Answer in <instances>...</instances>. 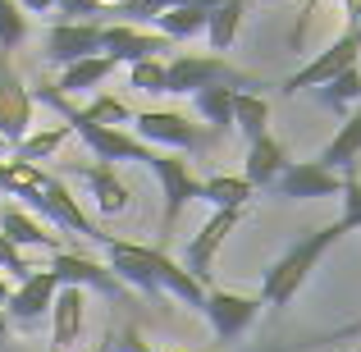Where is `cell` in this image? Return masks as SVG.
I'll use <instances>...</instances> for the list:
<instances>
[{
    "label": "cell",
    "instance_id": "obj_42",
    "mask_svg": "<svg viewBox=\"0 0 361 352\" xmlns=\"http://www.w3.org/2000/svg\"><path fill=\"white\" fill-rule=\"evenodd\" d=\"M151 352H174V348H151Z\"/></svg>",
    "mask_w": 361,
    "mask_h": 352
},
{
    "label": "cell",
    "instance_id": "obj_10",
    "mask_svg": "<svg viewBox=\"0 0 361 352\" xmlns=\"http://www.w3.org/2000/svg\"><path fill=\"white\" fill-rule=\"evenodd\" d=\"M151 174L160 178V188H165V233L178 224V215H183L188 202H202V178L192 174V165L178 156H165V151H156V160H151Z\"/></svg>",
    "mask_w": 361,
    "mask_h": 352
},
{
    "label": "cell",
    "instance_id": "obj_15",
    "mask_svg": "<svg viewBox=\"0 0 361 352\" xmlns=\"http://www.w3.org/2000/svg\"><path fill=\"white\" fill-rule=\"evenodd\" d=\"M82 329H87V293L60 284L51 302V352H69L73 344H82Z\"/></svg>",
    "mask_w": 361,
    "mask_h": 352
},
{
    "label": "cell",
    "instance_id": "obj_20",
    "mask_svg": "<svg viewBox=\"0 0 361 352\" xmlns=\"http://www.w3.org/2000/svg\"><path fill=\"white\" fill-rule=\"evenodd\" d=\"M78 174H82V183H87V193H92V202H97L101 215H123L133 206V193L115 174V165H82Z\"/></svg>",
    "mask_w": 361,
    "mask_h": 352
},
{
    "label": "cell",
    "instance_id": "obj_45",
    "mask_svg": "<svg viewBox=\"0 0 361 352\" xmlns=\"http://www.w3.org/2000/svg\"><path fill=\"white\" fill-rule=\"evenodd\" d=\"M353 352H361V348H353Z\"/></svg>",
    "mask_w": 361,
    "mask_h": 352
},
{
    "label": "cell",
    "instance_id": "obj_11",
    "mask_svg": "<svg viewBox=\"0 0 361 352\" xmlns=\"http://www.w3.org/2000/svg\"><path fill=\"white\" fill-rule=\"evenodd\" d=\"M270 193L283 197V202H320V197L343 193V174H329L316 160H288V169L274 178Z\"/></svg>",
    "mask_w": 361,
    "mask_h": 352
},
{
    "label": "cell",
    "instance_id": "obj_30",
    "mask_svg": "<svg viewBox=\"0 0 361 352\" xmlns=\"http://www.w3.org/2000/svg\"><path fill=\"white\" fill-rule=\"evenodd\" d=\"M27 42V14L18 0H0V51H18Z\"/></svg>",
    "mask_w": 361,
    "mask_h": 352
},
{
    "label": "cell",
    "instance_id": "obj_21",
    "mask_svg": "<svg viewBox=\"0 0 361 352\" xmlns=\"http://www.w3.org/2000/svg\"><path fill=\"white\" fill-rule=\"evenodd\" d=\"M357 156H361V110L338 123V133L329 138V147L316 156V165H325L329 174H338V169H353Z\"/></svg>",
    "mask_w": 361,
    "mask_h": 352
},
{
    "label": "cell",
    "instance_id": "obj_6",
    "mask_svg": "<svg viewBox=\"0 0 361 352\" xmlns=\"http://www.w3.org/2000/svg\"><path fill=\"white\" fill-rule=\"evenodd\" d=\"M69 128H73V138L97 156V165H119V160L151 165V160H156V147L133 138V128H101V123H69Z\"/></svg>",
    "mask_w": 361,
    "mask_h": 352
},
{
    "label": "cell",
    "instance_id": "obj_43",
    "mask_svg": "<svg viewBox=\"0 0 361 352\" xmlns=\"http://www.w3.org/2000/svg\"><path fill=\"white\" fill-rule=\"evenodd\" d=\"M243 5H252V0H243Z\"/></svg>",
    "mask_w": 361,
    "mask_h": 352
},
{
    "label": "cell",
    "instance_id": "obj_38",
    "mask_svg": "<svg viewBox=\"0 0 361 352\" xmlns=\"http://www.w3.org/2000/svg\"><path fill=\"white\" fill-rule=\"evenodd\" d=\"M9 298H14V284H9V279H5V274H0V311H5V307H9Z\"/></svg>",
    "mask_w": 361,
    "mask_h": 352
},
{
    "label": "cell",
    "instance_id": "obj_14",
    "mask_svg": "<svg viewBox=\"0 0 361 352\" xmlns=\"http://www.w3.org/2000/svg\"><path fill=\"white\" fill-rule=\"evenodd\" d=\"M101 55V23H55L46 32V60L69 69L78 60Z\"/></svg>",
    "mask_w": 361,
    "mask_h": 352
},
{
    "label": "cell",
    "instance_id": "obj_44",
    "mask_svg": "<svg viewBox=\"0 0 361 352\" xmlns=\"http://www.w3.org/2000/svg\"><path fill=\"white\" fill-rule=\"evenodd\" d=\"M357 37H361V28H357Z\"/></svg>",
    "mask_w": 361,
    "mask_h": 352
},
{
    "label": "cell",
    "instance_id": "obj_34",
    "mask_svg": "<svg viewBox=\"0 0 361 352\" xmlns=\"http://www.w3.org/2000/svg\"><path fill=\"white\" fill-rule=\"evenodd\" d=\"M133 87L137 92H151V97H165V60H142L128 69Z\"/></svg>",
    "mask_w": 361,
    "mask_h": 352
},
{
    "label": "cell",
    "instance_id": "obj_8",
    "mask_svg": "<svg viewBox=\"0 0 361 352\" xmlns=\"http://www.w3.org/2000/svg\"><path fill=\"white\" fill-rule=\"evenodd\" d=\"M165 51H174V42L151 28H133V23H101V55L115 64H142V60H160Z\"/></svg>",
    "mask_w": 361,
    "mask_h": 352
},
{
    "label": "cell",
    "instance_id": "obj_26",
    "mask_svg": "<svg viewBox=\"0 0 361 352\" xmlns=\"http://www.w3.org/2000/svg\"><path fill=\"white\" fill-rule=\"evenodd\" d=\"M233 97H238V87H206L192 97V106L202 115V123H211L215 133H229L233 128Z\"/></svg>",
    "mask_w": 361,
    "mask_h": 352
},
{
    "label": "cell",
    "instance_id": "obj_27",
    "mask_svg": "<svg viewBox=\"0 0 361 352\" xmlns=\"http://www.w3.org/2000/svg\"><path fill=\"white\" fill-rule=\"evenodd\" d=\"M243 14H247L243 0H224V5L211 14V23H206V46H211V51H229V46L238 42Z\"/></svg>",
    "mask_w": 361,
    "mask_h": 352
},
{
    "label": "cell",
    "instance_id": "obj_9",
    "mask_svg": "<svg viewBox=\"0 0 361 352\" xmlns=\"http://www.w3.org/2000/svg\"><path fill=\"white\" fill-rule=\"evenodd\" d=\"M133 138H142L147 147H174V151H202L206 133L178 110H142L133 115Z\"/></svg>",
    "mask_w": 361,
    "mask_h": 352
},
{
    "label": "cell",
    "instance_id": "obj_7",
    "mask_svg": "<svg viewBox=\"0 0 361 352\" xmlns=\"http://www.w3.org/2000/svg\"><path fill=\"white\" fill-rule=\"evenodd\" d=\"M27 128H32V92L18 78L14 60L0 51V138L9 142V151L27 138Z\"/></svg>",
    "mask_w": 361,
    "mask_h": 352
},
{
    "label": "cell",
    "instance_id": "obj_13",
    "mask_svg": "<svg viewBox=\"0 0 361 352\" xmlns=\"http://www.w3.org/2000/svg\"><path fill=\"white\" fill-rule=\"evenodd\" d=\"M265 302L261 298H247V293H229V289H206V320H211L215 339H238L243 329H252V320L261 316Z\"/></svg>",
    "mask_w": 361,
    "mask_h": 352
},
{
    "label": "cell",
    "instance_id": "obj_32",
    "mask_svg": "<svg viewBox=\"0 0 361 352\" xmlns=\"http://www.w3.org/2000/svg\"><path fill=\"white\" fill-rule=\"evenodd\" d=\"M37 270H42V265H32V261H27V252H23V247H14L9 238H0V274H5L9 284L32 279Z\"/></svg>",
    "mask_w": 361,
    "mask_h": 352
},
{
    "label": "cell",
    "instance_id": "obj_29",
    "mask_svg": "<svg viewBox=\"0 0 361 352\" xmlns=\"http://www.w3.org/2000/svg\"><path fill=\"white\" fill-rule=\"evenodd\" d=\"M320 97H325L329 110H338V115H353V101H361V64L348 73H338L329 87H320Z\"/></svg>",
    "mask_w": 361,
    "mask_h": 352
},
{
    "label": "cell",
    "instance_id": "obj_19",
    "mask_svg": "<svg viewBox=\"0 0 361 352\" xmlns=\"http://www.w3.org/2000/svg\"><path fill=\"white\" fill-rule=\"evenodd\" d=\"M224 0H178L169 14L156 18V32L169 37V42H188V37H206V23L220 9Z\"/></svg>",
    "mask_w": 361,
    "mask_h": 352
},
{
    "label": "cell",
    "instance_id": "obj_22",
    "mask_svg": "<svg viewBox=\"0 0 361 352\" xmlns=\"http://www.w3.org/2000/svg\"><path fill=\"white\" fill-rule=\"evenodd\" d=\"M256 197V188L243 174H211L202 178V202H211L215 211H247V202Z\"/></svg>",
    "mask_w": 361,
    "mask_h": 352
},
{
    "label": "cell",
    "instance_id": "obj_5",
    "mask_svg": "<svg viewBox=\"0 0 361 352\" xmlns=\"http://www.w3.org/2000/svg\"><path fill=\"white\" fill-rule=\"evenodd\" d=\"M46 270L55 274V279L64 284V289H97V293H106L110 302H128V289L110 274V265L106 261H97V256H82V252H69V247H60V252L51 256V265Z\"/></svg>",
    "mask_w": 361,
    "mask_h": 352
},
{
    "label": "cell",
    "instance_id": "obj_1",
    "mask_svg": "<svg viewBox=\"0 0 361 352\" xmlns=\"http://www.w3.org/2000/svg\"><path fill=\"white\" fill-rule=\"evenodd\" d=\"M338 238H343V224L338 220L325 224V229H311L307 238H298V243L261 274V293H256V298H261L265 307H288V302L302 293V284L311 279V270L320 265V256H325Z\"/></svg>",
    "mask_w": 361,
    "mask_h": 352
},
{
    "label": "cell",
    "instance_id": "obj_33",
    "mask_svg": "<svg viewBox=\"0 0 361 352\" xmlns=\"http://www.w3.org/2000/svg\"><path fill=\"white\" fill-rule=\"evenodd\" d=\"M343 215H338V224H343V233H353V229H361V178L348 169L343 174Z\"/></svg>",
    "mask_w": 361,
    "mask_h": 352
},
{
    "label": "cell",
    "instance_id": "obj_25",
    "mask_svg": "<svg viewBox=\"0 0 361 352\" xmlns=\"http://www.w3.org/2000/svg\"><path fill=\"white\" fill-rule=\"evenodd\" d=\"M69 138H73V128H69V123H55V128L27 133V138L18 142L14 151H9V156H14V160H23V165H42V160H51V156H55V151H60Z\"/></svg>",
    "mask_w": 361,
    "mask_h": 352
},
{
    "label": "cell",
    "instance_id": "obj_28",
    "mask_svg": "<svg viewBox=\"0 0 361 352\" xmlns=\"http://www.w3.org/2000/svg\"><path fill=\"white\" fill-rule=\"evenodd\" d=\"M42 174L46 169L42 165H23V160H0V193L5 197H27L37 183H42Z\"/></svg>",
    "mask_w": 361,
    "mask_h": 352
},
{
    "label": "cell",
    "instance_id": "obj_31",
    "mask_svg": "<svg viewBox=\"0 0 361 352\" xmlns=\"http://www.w3.org/2000/svg\"><path fill=\"white\" fill-rule=\"evenodd\" d=\"M174 5H178V0H123V5L106 9V14H119L115 23H133V28H137L142 18H147V23H156V18H160V14H169Z\"/></svg>",
    "mask_w": 361,
    "mask_h": 352
},
{
    "label": "cell",
    "instance_id": "obj_4",
    "mask_svg": "<svg viewBox=\"0 0 361 352\" xmlns=\"http://www.w3.org/2000/svg\"><path fill=\"white\" fill-rule=\"evenodd\" d=\"M357 60H361V37L343 28V37H338L329 51H320L311 64H302L298 73H288V78H283V97H298V92H307V87H329L338 73L357 69Z\"/></svg>",
    "mask_w": 361,
    "mask_h": 352
},
{
    "label": "cell",
    "instance_id": "obj_41",
    "mask_svg": "<svg viewBox=\"0 0 361 352\" xmlns=\"http://www.w3.org/2000/svg\"><path fill=\"white\" fill-rule=\"evenodd\" d=\"M5 151H9V142H5V138H0V160H5Z\"/></svg>",
    "mask_w": 361,
    "mask_h": 352
},
{
    "label": "cell",
    "instance_id": "obj_3",
    "mask_svg": "<svg viewBox=\"0 0 361 352\" xmlns=\"http://www.w3.org/2000/svg\"><path fill=\"white\" fill-rule=\"evenodd\" d=\"M206 87H256L243 69H233L224 55H174L165 60V97H197Z\"/></svg>",
    "mask_w": 361,
    "mask_h": 352
},
{
    "label": "cell",
    "instance_id": "obj_12",
    "mask_svg": "<svg viewBox=\"0 0 361 352\" xmlns=\"http://www.w3.org/2000/svg\"><path fill=\"white\" fill-rule=\"evenodd\" d=\"M243 215L247 211H211V220H206L202 229H197V238L188 243V274H192L202 289H211V265H215V256H220L224 238L243 224Z\"/></svg>",
    "mask_w": 361,
    "mask_h": 352
},
{
    "label": "cell",
    "instance_id": "obj_16",
    "mask_svg": "<svg viewBox=\"0 0 361 352\" xmlns=\"http://www.w3.org/2000/svg\"><path fill=\"white\" fill-rule=\"evenodd\" d=\"M55 293H60V279H55V274L42 265V270H37L32 279L14 284V298H9L5 316H9V320H18V325H37L42 316H51Z\"/></svg>",
    "mask_w": 361,
    "mask_h": 352
},
{
    "label": "cell",
    "instance_id": "obj_2",
    "mask_svg": "<svg viewBox=\"0 0 361 352\" xmlns=\"http://www.w3.org/2000/svg\"><path fill=\"white\" fill-rule=\"evenodd\" d=\"M18 202H23L27 211H37V220H46V224H51V229H64V233L92 238V243H101V247L110 243V233H101V224L82 215L78 197H73L69 188H64L60 178L51 174V169H46V174H42V183H37V188H32V193H27V197H18Z\"/></svg>",
    "mask_w": 361,
    "mask_h": 352
},
{
    "label": "cell",
    "instance_id": "obj_18",
    "mask_svg": "<svg viewBox=\"0 0 361 352\" xmlns=\"http://www.w3.org/2000/svg\"><path fill=\"white\" fill-rule=\"evenodd\" d=\"M283 169H288V151H283V142H279V138H270V133H265V138L247 142L243 178L256 188V193H261V188L270 193V188H274V178H279Z\"/></svg>",
    "mask_w": 361,
    "mask_h": 352
},
{
    "label": "cell",
    "instance_id": "obj_39",
    "mask_svg": "<svg viewBox=\"0 0 361 352\" xmlns=\"http://www.w3.org/2000/svg\"><path fill=\"white\" fill-rule=\"evenodd\" d=\"M348 334H361V320H353V325H343L338 334H329V344H338V339H348Z\"/></svg>",
    "mask_w": 361,
    "mask_h": 352
},
{
    "label": "cell",
    "instance_id": "obj_17",
    "mask_svg": "<svg viewBox=\"0 0 361 352\" xmlns=\"http://www.w3.org/2000/svg\"><path fill=\"white\" fill-rule=\"evenodd\" d=\"M0 238H9L14 247H51V252H60V233H51V224L37 220L32 211H23V206L14 202H0Z\"/></svg>",
    "mask_w": 361,
    "mask_h": 352
},
{
    "label": "cell",
    "instance_id": "obj_24",
    "mask_svg": "<svg viewBox=\"0 0 361 352\" xmlns=\"http://www.w3.org/2000/svg\"><path fill=\"white\" fill-rule=\"evenodd\" d=\"M233 128H238L247 142L265 138V133H270V101H265L261 92H238V97H233Z\"/></svg>",
    "mask_w": 361,
    "mask_h": 352
},
{
    "label": "cell",
    "instance_id": "obj_36",
    "mask_svg": "<svg viewBox=\"0 0 361 352\" xmlns=\"http://www.w3.org/2000/svg\"><path fill=\"white\" fill-rule=\"evenodd\" d=\"M101 352H151V344H147V339H142L137 334V329H119V334H115V329H110V334H106V344H101Z\"/></svg>",
    "mask_w": 361,
    "mask_h": 352
},
{
    "label": "cell",
    "instance_id": "obj_40",
    "mask_svg": "<svg viewBox=\"0 0 361 352\" xmlns=\"http://www.w3.org/2000/svg\"><path fill=\"white\" fill-rule=\"evenodd\" d=\"M5 339H9V316L0 311V344H5Z\"/></svg>",
    "mask_w": 361,
    "mask_h": 352
},
{
    "label": "cell",
    "instance_id": "obj_23",
    "mask_svg": "<svg viewBox=\"0 0 361 352\" xmlns=\"http://www.w3.org/2000/svg\"><path fill=\"white\" fill-rule=\"evenodd\" d=\"M115 73V60H106V55H92V60H78L69 64V69L60 73V83L55 87L64 92V97H78V92H97L101 83Z\"/></svg>",
    "mask_w": 361,
    "mask_h": 352
},
{
    "label": "cell",
    "instance_id": "obj_37",
    "mask_svg": "<svg viewBox=\"0 0 361 352\" xmlns=\"http://www.w3.org/2000/svg\"><path fill=\"white\" fill-rule=\"evenodd\" d=\"M23 5V14H46V9H55V0H18Z\"/></svg>",
    "mask_w": 361,
    "mask_h": 352
},
{
    "label": "cell",
    "instance_id": "obj_35",
    "mask_svg": "<svg viewBox=\"0 0 361 352\" xmlns=\"http://www.w3.org/2000/svg\"><path fill=\"white\" fill-rule=\"evenodd\" d=\"M55 14L60 23H101L106 5L101 0H55Z\"/></svg>",
    "mask_w": 361,
    "mask_h": 352
}]
</instances>
